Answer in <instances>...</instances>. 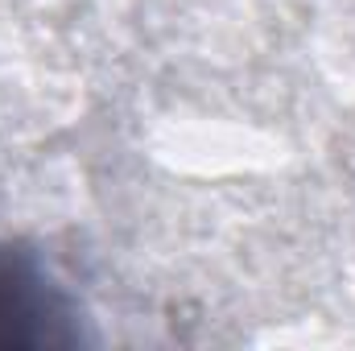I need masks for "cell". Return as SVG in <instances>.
Returning <instances> with one entry per match:
<instances>
[{"instance_id":"obj_1","label":"cell","mask_w":355,"mask_h":351,"mask_svg":"<svg viewBox=\"0 0 355 351\" xmlns=\"http://www.w3.org/2000/svg\"><path fill=\"white\" fill-rule=\"evenodd\" d=\"M79 339V306L42 252L0 240V348H71Z\"/></svg>"}]
</instances>
